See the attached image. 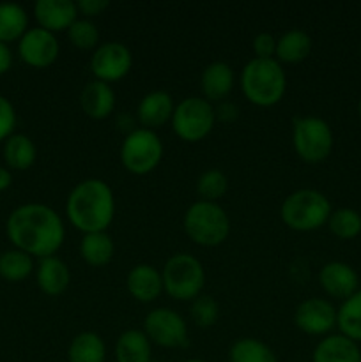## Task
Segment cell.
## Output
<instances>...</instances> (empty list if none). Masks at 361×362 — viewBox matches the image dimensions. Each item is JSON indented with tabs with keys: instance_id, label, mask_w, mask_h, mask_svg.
I'll use <instances>...</instances> for the list:
<instances>
[{
	"instance_id": "6da1fadb",
	"label": "cell",
	"mask_w": 361,
	"mask_h": 362,
	"mask_svg": "<svg viewBox=\"0 0 361 362\" xmlns=\"http://www.w3.org/2000/svg\"><path fill=\"white\" fill-rule=\"evenodd\" d=\"M7 239L32 258L55 257L66 239V225L55 209L45 204H23L6 221Z\"/></svg>"
},
{
	"instance_id": "7a4b0ae2",
	"label": "cell",
	"mask_w": 361,
	"mask_h": 362,
	"mask_svg": "<svg viewBox=\"0 0 361 362\" xmlns=\"http://www.w3.org/2000/svg\"><path fill=\"white\" fill-rule=\"evenodd\" d=\"M66 214L78 232H106L115 218V197L110 184L101 179L78 182L66 200Z\"/></svg>"
},
{
	"instance_id": "3957f363",
	"label": "cell",
	"mask_w": 361,
	"mask_h": 362,
	"mask_svg": "<svg viewBox=\"0 0 361 362\" xmlns=\"http://www.w3.org/2000/svg\"><path fill=\"white\" fill-rule=\"evenodd\" d=\"M243 95L258 108L278 105L287 90V76L282 64L276 59L253 57L244 64L239 76Z\"/></svg>"
},
{
	"instance_id": "277c9868",
	"label": "cell",
	"mask_w": 361,
	"mask_h": 362,
	"mask_svg": "<svg viewBox=\"0 0 361 362\" xmlns=\"http://www.w3.org/2000/svg\"><path fill=\"white\" fill-rule=\"evenodd\" d=\"M333 207L329 198L319 189L303 187L290 193L280 207L285 226L294 232H315L328 225Z\"/></svg>"
},
{
	"instance_id": "5b68a950",
	"label": "cell",
	"mask_w": 361,
	"mask_h": 362,
	"mask_svg": "<svg viewBox=\"0 0 361 362\" xmlns=\"http://www.w3.org/2000/svg\"><path fill=\"white\" fill-rule=\"evenodd\" d=\"M183 226L190 240L202 247H216L230 233V218L218 202L197 200L186 209Z\"/></svg>"
},
{
	"instance_id": "8992f818",
	"label": "cell",
	"mask_w": 361,
	"mask_h": 362,
	"mask_svg": "<svg viewBox=\"0 0 361 362\" xmlns=\"http://www.w3.org/2000/svg\"><path fill=\"white\" fill-rule=\"evenodd\" d=\"M163 292L173 300L191 303L202 293L205 285V269L197 257L176 253L165 262L161 271Z\"/></svg>"
},
{
	"instance_id": "52a82bcc",
	"label": "cell",
	"mask_w": 361,
	"mask_h": 362,
	"mask_svg": "<svg viewBox=\"0 0 361 362\" xmlns=\"http://www.w3.org/2000/svg\"><path fill=\"white\" fill-rule=\"evenodd\" d=\"M292 147L304 163L326 161L335 147L331 126L321 117H296L292 120Z\"/></svg>"
},
{
	"instance_id": "ba28073f",
	"label": "cell",
	"mask_w": 361,
	"mask_h": 362,
	"mask_svg": "<svg viewBox=\"0 0 361 362\" xmlns=\"http://www.w3.org/2000/svg\"><path fill=\"white\" fill-rule=\"evenodd\" d=\"M172 129L177 136L188 144H197L211 134L216 124L214 106L207 99L190 95L177 103L173 108Z\"/></svg>"
},
{
	"instance_id": "9c48e42d",
	"label": "cell",
	"mask_w": 361,
	"mask_h": 362,
	"mask_svg": "<svg viewBox=\"0 0 361 362\" xmlns=\"http://www.w3.org/2000/svg\"><path fill=\"white\" fill-rule=\"evenodd\" d=\"M163 141L156 131L137 127L124 136L120 145V163L133 175H147L161 163Z\"/></svg>"
},
{
	"instance_id": "30bf717a",
	"label": "cell",
	"mask_w": 361,
	"mask_h": 362,
	"mask_svg": "<svg viewBox=\"0 0 361 362\" xmlns=\"http://www.w3.org/2000/svg\"><path fill=\"white\" fill-rule=\"evenodd\" d=\"M144 332L152 345L163 349H184L188 345V324L170 308H154L144 318Z\"/></svg>"
},
{
	"instance_id": "8fae6325",
	"label": "cell",
	"mask_w": 361,
	"mask_h": 362,
	"mask_svg": "<svg viewBox=\"0 0 361 362\" xmlns=\"http://www.w3.org/2000/svg\"><path fill=\"white\" fill-rule=\"evenodd\" d=\"M88 67H91V73L94 74V80L113 83L130 74L131 67H133V55L122 42H101L92 52Z\"/></svg>"
},
{
	"instance_id": "7c38bea8",
	"label": "cell",
	"mask_w": 361,
	"mask_h": 362,
	"mask_svg": "<svg viewBox=\"0 0 361 362\" xmlns=\"http://www.w3.org/2000/svg\"><path fill=\"white\" fill-rule=\"evenodd\" d=\"M294 324L308 336H328L336 327V308L324 297H308L297 304Z\"/></svg>"
},
{
	"instance_id": "4fadbf2b",
	"label": "cell",
	"mask_w": 361,
	"mask_h": 362,
	"mask_svg": "<svg viewBox=\"0 0 361 362\" xmlns=\"http://www.w3.org/2000/svg\"><path fill=\"white\" fill-rule=\"evenodd\" d=\"M59 53L60 45L57 35L41 27L28 28L18 41V57L35 69H45L55 64Z\"/></svg>"
},
{
	"instance_id": "5bb4252c",
	"label": "cell",
	"mask_w": 361,
	"mask_h": 362,
	"mask_svg": "<svg viewBox=\"0 0 361 362\" xmlns=\"http://www.w3.org/2000/svg\"><path fill=\"white\" fill-rule=\"evenodd\" d=\"M319 285L326 296L336 300H345L360 290V276L353 265L333 260L319 271Z\"/></svg>"
},
{
	"instance_id": "9a60e30c",
	"label": "cell",
	"mask_w": 361,
	"mask_h": 362,
	"mask_svg": "<svg viewBox=\"0 0 361 362\" xmlns=\"http://www.w3.org/2000/svg\"><path fill=\"white\" fill-rule=\"evenodd\" d=\"M78 16L76 2L73 0H38L34 4L35 21L52 34L67 30Z\"/></svg>"
},
{
	"instance_id": "2e32d148",
	"label": "cell",
	"mask_w": 361,
	"mask_h": 362,
	"mask_svg": "<svg viewBox=\"0 0 361 362\" xmlns=\"http://www.w3.org/2000/svg\"><path fill=\"white\" fill-rule=\"evenodd\" d=\"M173 98L165 90H151L140 99L137 106V120L145 129L156 131L172 120Z\"/></svg>"
},
{
	"instance_id": "e0dca14e",
	"label": "cell",
	"mask_w": 361,
	"mask_h": 362,
	"mask_svg": "<svg viewBox=\"0 0 361 362\" xmlns=\"http://www.w3.org/2000/svg\"><path fill=\"white\" fill-rule=\"evenodd\" d=\"M126 288L138 303H154L163 293L161 271L149 264H138L127 272Z\"/></svg>"
},
{
	"instance_id": "ac0fdd59",
	"label": "cell",
	"mask_w": 361,
	"mask_h": 362,
	"mask_svg": "<svg viewBox=\"0 0 361 362\" xmlns=\"http://www.w3.org/2000/svg\"><path fill=\"white\" fill-rule=\"evenodd\" d=\"M115 90L105 81L91 80L80 92V108L88 119H108L115 110Z\"/></svg>"
},
{
	"instance_id": "d6986e66",
	"label": "cell",
	"mask_w": 361,
	"mask_h": 362,
	"mask_svg": "<svg viewBox=\"0 0 361 362\" xmlns=\"http://www.w3.org/2000/svg\"><path fill=\"white\" fill-rule=\"evenodd\" d=\"M234 83H236V73L232 66L223 60H214L202 71L200 88L204 99H207L209 103L225 101L227 95L232 92Z\"/></svg>"
},
{
	"instance_id": "ffe728a7",
	"label": "cell",
	"mask_w": 361,
	"mask_h": 362,
	"mask_svg": "<svg viewBox=\"0 0 361 362\" xmlns=\"http://www.w3.org/2000/svg\"><path fill=\"white\" fill-rule=\"evenodd\" d=\"M35 281L42 293L50 297L62 296L71 283V272L59 257L41 258L35 267Z\"/></svg>"
},
{
	"instance_id": "44dd1931",
	"label": "cell",
	"mask_w": 361,
	"mask_h": 362,
	"mask_svg": "<svg viewBox=\"0 0 361 362\" xmlns=\"http://www.w3.org/2000/svg\"><path fill=\"white\" fill-rule=\"evenodd\" d=\"M311 362H361L360 345L340 332L328 334L314 349Z\"/></svg>"
},
{
	"instance_id": "7402d4cb",
	"label": "cell",
	"mask_w": 361,
	"mask_h": 362,
	"mask_svg": "<svg viewBox=\"0 0 361 362\" xmlns=\"http://www.w3.org/2000/svg\"><path fill=\"white\" fill-rule=\"evenodd\" d=\"M311 52V37L303 28H289L276 39L275 59L280 64H299Z\"/></svg>"
},
{
	"instance_id": "603a6c76",
	"label": "cell",
	"mask_w": 361,
	"mask_h": 362,
	"mask_svg": "<svg viewBox=\"0 0 361 362\" xmlns=\"http://www.w3.org/2000/svg\"><path fill=\"white\" fill-rule=\"evenodd\" d=\"M117 362H151L152 343L140 329H127L120 332L115 341Z\"/></svg>"
},
{
	"instance_id": "cb8c5ba5",
	"label": "cell",
	"mask_w": 361,
	"mask_h": 362,
	"mask_svg": "<svg viewBox=\"0 0 361 362\" xmlns=\"http://www.w3.org/2000/svg\"><path fill=\"white\" fill-rule=\"evenodd\" d=\"M35 159H38V147L27 134L14 133L4 141V161L7 168L23 172L34 165Z\"/></svg>"
},
{
	"instance_id": "d4e9b609",
	"label": "cell",
	"mask_w": 361,
	"mask_h": 362,
	"mask_svg": "<svg viewBox=\"0 0 361 362\" xmlns=\"http://www.w3.org/2000/svg\"><path fill=\"white\" fill-rule=\"evenodd\" d=\"M115 246L108 232L84 233L80 243V257L91 267H105L112 262Z\"/></svg>"
},
{
	"instance_id": "484cf974",
	"label": "cell",
	"mask_w": 361,
	"mask_h": 362,
	"mask_svg": "<svg viewBox=\"0 0 361 362\" xmlns=\"http://www.w3.org/2000/svg\"><path fill=\"white\" fill-rule=\"evenodd\" d=\"M67 361L69 362H105L106 345L99 334L92 331H84L71 339L67 346Z\"/></svg>"
},
{
	"instance_id": "4316f807",
	"label": "cell",
	"mask_w": 361,
	"mask_h": 362,
	"mask_svg": "<svg viewBox=\"0 0 361 362\" xmlns=\"http://www.w3.org/2000/svg\"><path fill=\"white\" fill-rule=\"evenodd\" d=\"M28 30V14L23 6L14 2L0 4V41L9 42L20 41Z\"/></svg>"
},
{
	"instance_id": "83f0119b",
	"label": "cell",
	"mask_w": 361,
	"mask_h": 362,
	"mask_svg": "<svg viewBox=\"0 0 361 362\" xmlns=\"http://www.w3.org/2000/svg\"><path fill=\"white\" fill-rule=\"evenodd\" d=\"M336 327L340 334L361 343V288L343 300L336 310Z\"/></svg>"
},
{
	"instance_id": "f1b7e54d",
	"label": "cell",
	"mask_w": 361,
	"mask_h": 362,
	"mask_svg": "<svg viewBox=\"0 0 361 362\" xmlns=\"http://www.w3.org/2000/svg\"><path fill=\"white\" fill-rule=\"evenodd\" d=\"M34 271V258L16 247L0 255V278L6 281L20 283L27 279Z\"/></svg>"
},
{
	"instance_id": "f546056e",
	"label": "cell",
	"mask_w": 361,
	"mask_h": 362,
	"mask_svg": "<svg viewBox=\"0 0 361 362\" xmlns=\"http://www.w3.org/2000/svg\"><path fill=\"white\" fill-rule=\"evenodd\" d=\"M229 362H278V357L260 339L241 338L230 346Z\"/></svg>"
},
{
	"instance_id": "4dcf8cb0",
	"label": "cell",
	"mask_w": 361,
	"mask_h": 362,
	"mask_svg": "<svg viewBox=\"0 0 361 362\" xmlns=\"http://www.w3.org/2000/svg\"><path fill=\"white\" fill-rule=\"evenodd\" d=\"M328 228L340 240L356 239L361 233V214L350 207L335 209L328 219Z\"/></svg>"
},
{
	"instance_id": "1f68e13d",
	"label": "cell",
	"mask_w": 361,
	"mask_h": 362,
	"mask_svg": "<svg viewBox=\"0 0 361 362\" xmlns=\"http://www.w3.org/2000/svg\"><path fill=\"white\" fill-rule=\"evenodd\" d=\"M229 189V179L225 173L218 168H209L198 177L197 193L200 200L218 202Z\"/></svg>"
},
{
	"instance_id": "d6a6232c",
	"label": "cell",
	"mask_w": 361,
	"mask_h": 362,
	"mask_svg": "<svg viewBox=\"0 0 361 362\" xmlns=\"http://www.w3.org/2000/svg\"><path fill=\"white\" fill-rule=\"evenodd\" d=\"M67 37L74 48L96 49L99 46V28L92 20L78 16L67 28Z\"/></svg>"
},
{
	"instance_id": "836d02e7",
	"label": "cell",
	"mask_w": 361,
	"mask_h": 362,
	"mask_svg": "<svg viewBox=\"0 0 361 362\" xmlns=\"http://www.w3.org/2000/svg\"><path fill=\"white\" fill-rule=\"evenodd\" d=\"M190 317L198 329L212 327L219 318V306L214 297L200 293L197 299L191 300Z\"/></svg>"
},
{
	"instance_id": "e575fe53",
	"label": "cell",
	"mask_w": 361,
	"mask_h": 362,
	"mask_svg": "<svg viewBox=\"0 0 361 362\" xmlns=\"http://www.w3.org/2000/svg\"><path fill=\"white\" fill-rule=\"evenodd\" d=\"M16 122L18 117L13 103L6 95H0V141H6L7 138L13 136Z\"/></svg>"
},
{
	"instance_id": "d590c367",
	"label": "cell",
	"mask_w": 361,
	"mask_h": 362,
	"mask_svg": "<svg viewBox=\"0 0 361 362\" xmlns=\"http://www.w3.org/2000/svg\"><path fill=\"white\" fill-rule=\"evenodd\" d=\"M253 52L257 59H275L276 55V37L269 32H260L253 37Z\"/></svg>"
},
{
	"instance_id": "8d00e7d4",
	"label": "cell",
	"mask_w": 361,
	"mask_h": 362,
	"mask_svg": "<svg viewBox=\"0 0 361 362\" xmlns=\"http://www.w3.org/2000/svg\"><path fill=\"white\" fill-rule=\"evenodd\" d=\"M76 7H78V14H81V18L92 20V18L105 13V11L110 7V2L108 0H78Z\"/></svg>"
},
{
	"instance_id": "74e56055",
	"label": "cell",
	"mask_w": 361,
	"mask_h": 362,
	"mask_svg": "<svg viewBox=\"0 0 361 362\" xmlns=\"http://www.w3.org/2000/svg\"><path fill=\"white\" fill-rule=\"evenodd\" d=\"M214 115L218 122L232 124L239 117V108L232 101H222L218 103V106H214Z\"/></svg>"
},
{
	"instance_id": "f35d334b",
	"label": "cell",
	"mask_w": 361,
	"mask_h": 362,
	"mask_svg": "<svg viewBox=\"0 0 361 362\" xmlns=\"http://www.w3.org/2000/svg\"><path fill=\"white\" fill-rule=\"evenodd\" d=\"M137 122H138L137 117L130 115V113H120V115H117V119H115L117 129L124 134L133 133V131L137 129Z\"/></svg>"
},
{
	"instance_id": "ab89813d",
	"label": "cell",
	"mask_w": 361,
	"mask_h": 362,
	"mask_svg": "<svg viewBox=\"0 0 361 362\" xmlns=\"http://www.w3.org/2000/svg\"><path fill=\"white\" fill-rule=\"evenodd\" d=\"M13 66V52H11L9 45L0 41V76L6 74Z\"/></svg>"
},
{
	"instance_id": "60d3db41",
	"label": "cell",
	"mask_w": 361,
	"mask_h": 362,
	"mask_svg": "<svg viewBox=\"0 0 361 362\" xmlns=\"http://www.w3.org/2000/svg\"><path fill=\"white\" fill-rule=\"evenodd\" d=\"M11 184H13V175H11L9 170L4 168V166H0V193L6 189H9Z\"/></svg>"
},
{
	"instance_id": "b9f144b4",
	"label": "cell",
	"mask_w": 361,
	"mask_h": 362,
	"mask_svg": "<svg viewBox=\"0 0 361 362\" xmlns=\"http://www.w3.org/2000/svg\"><path fill=\"white\" fill-rule=\"evenodd\" d=\"M183 362H207V361H204V359H186Z\"/></svg>"
},
{
	"instance_id": "7bdbcfd3",
	"label": "cell",
	"mask_w": 361,
	"mask_h": 362,
	"mask_svg": "<svg viewBox=\"0 0 361 362\" xmlns=\"http://www.w3.org/2000/svg\"><path fill=\"white\" fill-rule=\"evenodd\" d=\"M357 115H360V119H361V99H360V103H357Z\"/></svg>"
},
{
	"instance_id": "ee69618b",
	"label": "cell",
	"mask_w": 361,
	"mask_h": 362,
	"mask_svg": "<svg viewBox=\"0 0 361 362\" xmlns=\"http://www.w3.org/2000/svg\"><path fill=\"white\" fill-rule=\"evenodd\" d=\"M151 362H159V361H151Z\"/></svg>"
},
{
	"instance_id": "f6af8a7d",
	"label": "cell",
	"mask_w": 361,
	"mask_h": 362,
	"mask_svg": "<svg viewBox=\"0 0 361 362\" xmlns=\"http://www.w3.org/2000/svg\"><path fill=\"white\" fill-rule=\"evenodd\" d=\"M360 52H361V45H360Z\"/></svg>"
}]
</instances>
